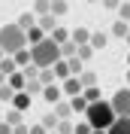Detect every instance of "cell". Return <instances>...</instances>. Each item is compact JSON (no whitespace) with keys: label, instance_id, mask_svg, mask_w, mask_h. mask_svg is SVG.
Instances as JSON below:
<instances>
[{"label":"cell","instance_id":"cell-14","mask_svg":"<svg viewBox=\"0 0 130 134\" xmlns=\"http://www.w3.org/2000/svg\"><path fill=\"white\" fill-rule=\"evenodd\" d=\"M42 40H46V31H42L40 25L27 31V46H36V43H42Z\"/></svg>","mask_w":130,"mask_h":134},{"label":"cell","instance_id":"cell-5","mask_svg":"<svg viewBox=\"0 0 130 134\" xmlns=\"http://www.w3.org/2000/svg\"><path fill=\"white\" fill-rule=\"evenodd\" d=\"M42 98L55 107V104H61V98H64V88H61L57 82H51V85H46V88H42Z\"/></svg>","mask_w":130,"mask_h":134},{"label":"cell","instance_id":"cell-29","mask_svg":"<svg viewBox=\"0 0 130 134\" xmlns=\"http://www.w3.org/2000/svg\"><path fill=\"white\" fill-rule=\"evenodd\" d=\"M42 88H46V85H42L40 79H30V82H27V88H24V92H27V94H30V98H33V94H42Z\"/></svg>","mask_w":130,"mask_h":134},{"label":"cell","instance_id":"cell-25","mask_svg":"<svg viewBox=\"0 0 130 134\" xmlns=\"http://www.w3.org/2000/svg\"><path fill=\"white\" fill-rule=\"evenodd\" d=\"M33 12H36V15H49L51 12V0H36V3H33Z\"/></svg>","mask_w":130,"mask_h":134},{"label":"cell","instance_id":"cell-17","mask_svg":"<svg viewBox=\"0 0 130 134\" xmlns=\"http://www.w3.org/2000/svg\"><path fill=\"white\" fill-rule=\"evenodd\" d=\"M70 113H73V104H70V100L55 104V116H57V119H70Z\"/></svg>","mask_w":130,"mask_h":134},{"label":"cell","instance_id":"cell-24","mask_svg":"<svg viewBox=\"0 0 130 134\" xmlns=\"http://www.w3.org/2000/svg\"><path fill=\"white\" fill-rule=\"evenodd\" d=\"M21 116H24L21 110H15V107H9V113H6V122H9V125H24V122H21Z\"/></svg>","mask_w":130,"mask_h":134},{"label":"cell","instance_id":"cell-36","mask_svg":"<svg viewBox=\"0 0 130 134\" xmlns=\"http://www.w3.org/2000/svg\"><path fill=\"white\" fill-rule=\"evenodd\" d=\"M15 131V125H9V122H0V134H12Z\"/></svg>","mask_w":130,"mask_h":134},{"label":"cell","instance_id":"cell-19","mask_svg":"<svg viewBox=\"0 0 130 134\" xmlns=\"http://www.w3.org/2000/svg\"><path fill=\"white\" fill-rule=\"evenodd\" d=\"M51 40L61 46V43H67V40H73V31H64V27H55L51 31Z\"/></svg>","mask_w":130,"mask_h":134},{"label":"cell","instance_id":"cell-3","mask_svg":"<svg viewBox=\"0 0 130 134\" xmlns=\"http://www.w3.org/2000/svg\"><path fill=\"white\" fill-rule=\"evenodd\" d=\"M30 52H33V64L36 67H55L57 61L64 58V55H61V46H57L51 37H46L42 43L30 46Z\"/></svg>","mask_w":130,"mask_h":134},{"label":"cell","instance_id":"cell-38","mask_svg":"<svg viewBox=\"0 0 130 134\" xmlns=\"http://www.w3.org/2000/svg\"><path fill=\"white\" fill-rule=\"evenodd\" d=\"M12 134H30V128H27V125H15V131H12Z\"/></svg>","mask_w":130,"mask_h":134},{"label":"cell","instance_id":"cell-37","mask_svg":"<svg viewBox=\"0 0 130 134\" xmlns=\"http://www.w3.org/2000/svg\"><path fill=\"white\" fill-rule=\"evenodd\" d=\"M30 134H49V128L40 122V125H33V128H30Z\"/></svg>","mask_w":130,"mask_h":134},{"label":"cell","instance_id":"cell-15","mask_svg":"<svg viewBox=\"0 0 130 134\" xmlns=\"http://www.w3.org/2000/svg\"><path fill=\"white\" fill-rule=\"evenodd\" d=\"M61 55H64V58H76V55H79V43H73V40L61 43Z\"/></svg>","mask_w":130,"mask_h":134},{"label":"cell","instance_id":"cell-43","mask_svg":"<svg viewBox=\"0 0 130 134\" xmlns=\"http://www.w3.org/2000/svg\"><path fill=\"white\" fill-rule=\"evenodd\" d=\"M127 46H130V34H127Z\"/></svg>","mask_w":130,"mask_h":134},{"label":"cell","instance_id":"cell-6","mask_svg":"<svg viewBox=\"0 0 130 134\" xmlns=\"http://www.w3.org/2000/svg\"><path fill=\"white\" fill-rule=\"evenodd\" d=\"M61 88H64V94H70V98H76V94L85 92V85H82L79 76H70V79H64V85H61Z\"/></svg>","mask_w":130,"mask_h":134},{"label":"cell","instance_id":"cell-4","mask_svg":"<svg viewBox=\"0 0 130 134\" xmlns=\"http://www.w3.org/2000/svg\"><path fill=\"white\" fill-rule=\"evenodd\" d=\"M112 107H115V113H118V116H130V88H121V92H115Z\"/></svg>","mask_w":130,"mask_h":134},{"label":"cell","instance_id":"cell-18","mask_svg":"<svg viewBox=\"0 0 130 134\" xmlns=\"http://www.w3.org/2000/svg\"><path fill=\"white\" fill-rule=\"evenodd\" d=\"M12 107L24 113V110L30 107V94H27V92H18V94H15V100H12Z\"/></svg>","mask_w":130,"mask_h":134},{"label":"cell","instance_id":"cell-10","mask_svg":"<svg viewBox=\"0 0 130 134\" xmlns=\"http://www.w3.org/2000/svg\"><path fill=\"white\" fill-rule=\"evenodd\" d=\"M127 34H130V25L124 21V18H115V25H112V37H118V40H127Z\"/></svg>","mask_w":130,"mask_h":134},{"label":"cell","instance_id":"cell-39","mask_svg":"<svg viewBox=\"0 0 130 134\" xmlns=\"http://www.w3.org/2000/svg\"><path fill=\"white\" fill-rule=\"evenodd\" d=\"M3 58H6V52H3V49H0V61H3Z\"/></svg>","mask_w":130,"mask_h":134},{"label":"cell","instance_id":"cell-28","mask_svg":"<svg viewBox=\"0 0 130 134\" xmlns=\"http://www.w3.org/2000/svg\"><path fill=\"white\" fill-rule=\"evenodd\" d=\"M70 61V70H73V76H82V70H85V61L76 55V58H67Z\"/></svg>","mask_w":130,"mask_h":134},{"label":"cell","instance_id":"cell-45","mask_svg":"<svg viewBox=\"0 0 130 134\" xmlns=\"http://www.w3.org/2000/svg\"><path fill=\"white\" fill-rule=\"evenodd\" d=\"M49 134H61V131H49Z\"/></svg>","mask_w":130,"mask_h":134},{"label":"cell","instance_id":"cell-7","mask_svg":"<svg viewBox=\"0 0 130 134\" xmlns=\"http://www.w3.org/2000/svg\"><path fill=\"white\" fill-rule=\"evenodd\" d=\"M109 134H130V116H118L115 125L109 128Z\"/></svg>","mask_w":130,"mask_h":134},{"label":"cell","instance_id":"cell-9","mask_svg":"<svg viewBox=\"0 0 130 134\" xmlns=\"http://www.w3.org/2000/svg\"><path fill=\"white\" fill-rule=\"evenodd\" d=\"M51 70H55L57 79H70V76H73V70H70V61H67V58H61L55 67H51Z\"/></svg>","mask_w":130,"mask_h":134},{"label":"cell","instance_id":"cell-34","mask_svg":"<svg viewBox=\"0 0 130 134\" xmlns=\"http://www.w3.org/2000/svg\"><path fill=\"white\" fill-rule=\"evenodd\" d=\"M118 18H124V21L130 18V0H124L121 6H118Z\"/></svg>","mask_w":130,"mask_h":134},{"label":"cell","instance_id":"cell-12","mask_svg":"<svg viewBox=\"0 0 130 134\" xmlns=\"http://www.w3.org/2000/svg\"><path fill=\"white\" fill-rule=\"evenodd\" d=\"M12 58H15V64H18V67H27V64H33V52H30V46H27V49L15 52Z\"/></svg>","mask_w":130,"mask_h":134},{"label":"cell","instance_id":"cell-35","mask_svg":"<svg viewBox=\"0 0 130 134\" xmlns=\"http://www.w3.org/2000/svg\"><path fill=\"white\" fill-rule=\"evenodd\" d=\"M121 3H124V0H103V6H106V9H115V12H118Z\"/></svg>","mask_w":130,"mask_h":134},{"label":"cell","instance_id":"cell-33","mask_svg":"<svg viewBox=\"0 0 130 134\" xmlns=\"http://www.w3.org/2000/svg\"><path fill=\"white\" fill-rule=\"evenodd\" d=\"M94 128H91V122L85 119V122H76V134H91Z\"/></svg>","mask_w":130,"mask_h":134},{"label":"cell","instance_id":"cell-44","mask_svg":"<svg viewBox=\"0 0 130 134\" xmlns=\"http://www.w3.org/2000/svg\"><path fill=\"white\" fill-rule=\"evenodd\" d=\"M127 67H130V55H127Z\"/></svg>","mask_w":130,"mask_h":134},{"label":"cell","instance_id":"cell-2","mask_svg":"<svg viewBox=\"0 0 130 134\" xmlns=\"http://www.w3.org/2000/svg\"><path fill=\"white\" fill-rule=\"evenodd\" d=\"M0 49L6 55H15V52L27 49V31L18 25H0Z\"/></svg>","mask_w":130,"mask_h":134},{"label":"cell","instance_id":"cell-27","mask_svg":"<svg viewBox=\"0 0 130 134\" xmlns=\"http://www.w3.org/2000/svg\"><path fill=\"white\" fill-rule=\"evenodd\" d=\"M82 94H85V100H88V104H97V100H103V98H100V88H97V85H91V88H85Z\"/></svg>","mask_w":130,"mask_h":134},{"label":"cell","instance_id":"cell-13","mask_svg":"<svg viewBox=\"0 0 130 134\" xmlns=\"http://www.w3.org/2000/svg\"><path fill=\"white\" fill-rule=\"evenodd\" d=\"M70 104H73V113H82V116H85V113H88V100H85V94H76V98H70Z\"/></svg>","mask_w":130,"mask_h":134},{"label":"cell","instance_id":"cell-32","mask_svg":"<svg viewBox=\"0 0 130 134\" xmlns=\"http://www.w3.org/2000/svg\"><path fill=\"white\" fill-rule=\"evenodd\" d=\"M91 55H94V46H91V43H85V46H79V58H82V61H88Z\"/></svg>","mask_w":130,"mask_h":134},{"label":"cell","instance_id":"cell-30","mask_svg":"<svg viewBox=\"0 0 130 134\" xmlns=\"http://www.w3.org/2000/svg\"><path fill=\"white\" fill-rule=\"evenodd\" d=\"M40 27H42V31H55V15H51V12H49V15H40Z\"/></svg>","mask_w":130,"mask_h":134},{"label":"cell","instance_id":"cell-20","mask_svg":"<svg viewBox=\"0 0 130 134\" xmlns=\"http://www.w3.org/2000/svg\"><path fill=\"white\" fill-rule=\"evenodd\" d=\"M106 40H109V34H106V31H94V34H91V46H94V49H103Z\"/></svg>","mask_w":130,"mask_h":134},{"label":"cell","instance_id":"cell-1","mask_svg":"<svg viewBox=\"0 0 130 134\" xmlns=\"http://www.w3.org/2000/svg\"><path fill=\"white\" fill-rule=\"evenodd\" d=\"M85 119L91 122V128H94V131H109V128L115 125L118 113H115L112 100H97V104H91V107H88Z\"/></svg>","mask_w":130,"mask_h":134},{"label":"cell","instance_id":"cell-31","mask_svg":"<svg viewBox=\"0 0 130 134\" xmlns=\"http://www.w3.org/2000/svg\"><path fill=\"white\" fill-rule=\"evenodd\" d=\"M42 125L49 128V131H55V128H57V125H61V119H57V116H55V113H49V116H42Z\"/></svg>","mask_w":130,"mask_h":134},{"label":"cell","instance_id":"cell-26","mask_svg":"<svg viewBox=\"0 0 130 134\" xmlns=\"http://www.w3.org/2000/svg\"><path fill=\"white\" fill-rule=\"evenodd\" d=\"M82 85H85V88H91V85H97V73H94V70H82Z\"/></svg>","mask_w":130,"mask_h":134},{"label":"cell","instance_id":"cell-40","mask_svg":"<svg viewBox=\"0 0 130 134\" xmlns=\"http://www.w3.org/2000/svg\"><path fill=\"white\" fill-rule=\"evenodd\" d=\"M127 85H130V67H127Z\"/></svg>","mask_w":130,"mask_h":134},{"label":"cell","instance_id":"cell-41","mask_svg":"<svg viewBox=\"0 0 130 134\" xmlns=\"http://www.w3.org/2000/svg\"><path fill=\"white\" fill-rule=\"evenodd\" d=\"M91 134H109V131H91Z\"/></svg>","mask_w":130,"mask_h":134},{"label":"cell","instance_id":"cell-23","mask_svg":"<svg viewBox=\"0 0 130 134\" xmlns=\"http://www.w3.org/2000/svg\"><path fill=\"white\" fill-rule=\"evenodd\" d=\"M40 82H42V85L57 82V76H55V70H51V67H42V70H40Z\"/></svg>","mask_w":130,"mask_h":134},{"label":"cell","instance_id":"cell-11","mask_svg":"<svg viewBox=\"0 0 130 134\" xmlns=\"http://www.w3.org/2000/svg\"><path fill=\"white\" fill-rule=\"evenodd\" d=\"M15 25H18V27H24V31H30V27H36V12H21Z\"/></svg>","mask_w":130,"mask_h":134},{"label":"cell","instance_id":"cell-42","mask_svg":"<svg viewBox=\"0 0 130 134\" xmlns=\"http://www.w3.org/2000/svg\"><path fill=\"white\" fill-rule=\"evenodd\" d=\"M85 3H97V0H85Z\"/></svg>","mask_w":130,"mask_h":134},{"label":"cell","instance_id":"cell-16","mask_svg":"<svg viewBox=\"0 0 130 134\" xmlns=\"http://www.w3.org/2000/svg\"><path fill=\"white\" fill-rule=\"evenodd\" d=\"M15 94H18V92H15L9 82H6V85H0V104H12V100H15Z\"/></svg>","mask_w":130,"mask_h":134},{"label":"cell","instance_id":"cell-22","mask_svg":"<svg viewBox=\"0 0 130 134\" xmlns=\"http://www.w3.org/2000/svg\"><path fill=\"white\" fill-rule=\"evenodd\" d=\"M67 9H70V3L67 0H51V15H67Z\"/></svg>","mask_w":130,"mask_h":134},{"label":"cell","instance_id":"cell-21","mask_svg":"<svg viewBox=\"0 0 130 134\" xmlns=\"http://www.w3.org/2000/svg\"><path fill=\"white\" fill-rule=\"evenodd\" d=\"M73 43H79V46L91 43V31H85V27H76V31H73Z\"/></svg>","mask_w":130,"mask_h":134},{"label":"cell","instance_id":"cell-8","mask_svg":"<svg viewBox=\"0 0 130 134\" xmlns=\"http://www.w3.org/2000/svg\"><path fill=\"white\" fill-rule=\"evenodd\" d=\"M9 85H12L15 92H24L27 88V76L21 73V70H15V73H9Z\"/></svg>","mask_w":130,"mask_h":134}]
</instances>
